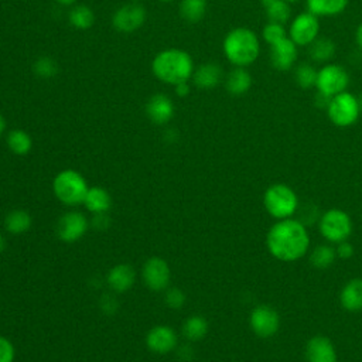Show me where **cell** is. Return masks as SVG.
Here are the masks:
<instances>
[{
	"mask_svg": "<svg viewBox=\"0 0 362 362\" xmlns=\"http://www.w3.org/2000/svg\"><path fill=\"white\" fill-rule=\"evenodd\" d=\"M4 247H6V240H4V238L0 235V253L4 250Z\"/></svg>",
	"mask_w": 362,
	"mask_h": 362,
	"instance_id": "cell-42",
	"label": "cell"
},
{
	"mask_svg": "<svg viewBox=\"0 0 362 362\" xmlns=\"http://www.w3.org/2000/svg\"><path fill=\"white\" fill-rule=\"evenodd\" d=\"M134 279H136V274H134L133 267L129 264H124V263L113 266L107 274L109 286L115 291H119V293L127 291L133 286Z\"/></svg>",
	"mask_w": 362,
	"mask_h": 362,
	"instance_id": "cell-21",
	"label": "cell"
},
{
	"mask_svg": "<svg viewBox=\"0 0 362 362\" xmlns=\"http://www.w3.org/2000/svg\"><path fill=\"white\" fill-rule=\"evenodd\" d=\"M52 188L61 202L66 205H78L83 202L89 187L82 174L75 170H64L55 175Z\"/></svg>",
	"mask_w": 362,
	"mask_h": 362,
	"instance_id": "cell-4",
	"label": "cell"
},
{
	"mask_svg": "<svg viewBox=\"0 0 362 362\" xmlns=\"http://www.w3.org/2000/svg\"><path fill=\"white\" fill-rule=\"evenodd\" d=\"M33 72L41 79H51L58 74V64L51 57H38L33 64Z\"/></svg>",
	"mask_w": 362,
	"mask_h": 362,
	"instance_id": "cell-33",
	"label": "cell"
},
{
	"mask_svg": "<svg viewBox=\"0 0 362 362\" xmlns=\"http://www.w3.org/2000/svg\"><path fill=\"white\" fill-rule=\"evenodd\" d=\"M88 229V219L83 214L71 211L62 215L57 225L58 238L64 242H75L81 239Z\"/></svg>",
	"mask_w": 362,
	"mask_h": 362,
	"instance_id": "cell-13",
	"label": "cell"
},
{
	"mask_svg": "<svg viewBox=\"0 0 362 362\" xmlns=\"http://www.w3.org/2000/svg\"><path fill=\"white\" fill-rule=\"evenodd\" d=\"M143 279L148 288L161 291L168 286L170 269L161 257H150L143 266Z\"/></svg>",
	"mask_w": 362,
	"mask_h": 362,
	"instance_id": "cell-14",
	"label": "cell"
},
{
	"mask_svg": "<svg viewBox=\"0 0 362 362\" xmlns=\"http://www.w3.org/2000/svg\"><path fill=\"white\" fill-rule=\"evenodd\" d=\"M349 74L342 65L328 62L318 69L315 89L318 93L331 99L345 92L349 86Z\"/></svg>",
	"mask_w": 362,
	"mask_h": 362,
	"instance_id": "cell-7",
	"label": "cell"
},
{
	"mask_svg": "<svg viewBox=\"0 0 362 362\" xmlns=\"http://www.w3.org/2000/svg\"><path fill=\"white\" fill-rule=\"evenodd\" d=\"M270 47V64L277 71H290L298 55V47L287 37L281 38L280 41L269 45Z\"/></svg>",
	"mask_w": 362,
	"mask_h": 362,
	"instance_id": "cell-12",
	"label": "cell"
},
{
	"mask_svg": "<svg viewBox=\"0 0 362 362\" xmlns=\"http://www.w3.org/2000/svg\"><path fill=\"white\" fill-rule=\"evenodd\" d=\"M158 1H163V3H171V1H174V0H158Z\"/></svg>",
	"mask_w": 362,
	"mask_h": 362,
	"instance_id": "cell-44",
	"label": "cell"
},
{
	"mask_svg": "<svg viewBox=\"0 0 362 362\" xmlns=\"http://www.w3.org/2000/svg\"><path fill=\"white\" fill-rule=\"evenodd\" d=\"M325 110L328 119L337 127L352 126L359 119V115L362 112L358 96L348 90L331 98Z\"/></svg>",
	"mask_w": 362,
	"mask_h": 362,
	"instance_id": "cell-6",
	"label": "cell"
},
{
	"mask_svg": "<svg viewBox=\"0 0 362 362\" xmlns=\"http://www.w3.org/2000/svg\"><path fill=\"white\" fill-rule=\"evenodd\" d=\"M206 13V0H181L180 16L188 23H198Z\"/></svg>",
	"mask_w": 362,
	"mask_h": 362,
	"instance_id": "cell-27",
	"label": "cell"
},
{
	"mask_svg": "<svg viewBox=\"0 0 362 362\" xmlns=\"http://www.w3.org/2000/svg\"><path fill=\"white\" fill-rule=\"evenodd\" d=\"M287 35L297 47H308L320 35L318 17L310 11L297 14L290 20Z\"/></svg>",
	"mask_w": 362,
	"mask_h": 362,
	"instance_id": "cell-9",
	"label": "cell"
},
{
	"mask_svg": "<svg viewBox=\"0 0 362 362\" xmlns=\"http://www.w3.org/2000/svg\"><path fill=\"white\" fill-rule=\"evenodd\" d=\"M174 88H175V93H177V96L184 98V96H187V95L189 93V85H188V82L177 83Z\"/></svg>",
	"mask_w": 362,
	"mask_h": 362,
	"instance_id": "cell-38",
	"label": "cell"
},
{
	"mask_svg": "<svg viewBox=\"0 0 362 362\" xmlns=\"http://www.w3.org/2000/svg\"><path fill=\"white\" fill-rule=\"evenodd\" d=\"M194 61L191 55L180 48H167L156 54L151 61V71L154 76L175 86L181 82H188L194 72Z\"/></svg>",
	"mask_w": 362,
	"mask_h": 362,
	"instance_id": "cell-2",
	"label": "cell"
},
{
	"mask_svg": "<svg viewBox=\"0 0 362 362\" xmlns=\"http://www.w3.org/2000/svg\"><path fill=\"white\" fill-rule=\"evenodd\" d=\"M175 113L174 102L164 93H156L146 103V115L154 124L168 123Z\"/></svg>",
	"mask_w": 362,
	"mask_h": 362,
	"instance_id": "cell-15",
	"label": "cell"
},
{
	"mask_svg": "<svg viewBox=\"0 0 362 362\" xmlns=\"http://www.w3.org/2000/svg\"><path fill=\"white\" fill-rule=\"evenodd\" d=\"M317 75H318V69L311 64L304 62L294 69V79L301 89L315 88Z\"/></svg>",
	"mask_w": 362,
	"mask_h": 362,
	"instance_id": "cell-31",
	"label": "cell"
},
{
	"mask_svg": "<svg viewBox=\"0 0 362 362\" xmlns=\"http://www.w3.org/2000/svg\"><path fill=\"white\" fill-rule=\"evenodd\" d=\"M305 358L308 362H338L337 351L331 339L315 335L305 345Z\"/></svg>",
	"mask_w": 362,
	"mask_h": 362,
	"instance_id": "cell-16",
	"label": "cell"
},
{
	"mask_svg": "<svg viewBox=\"0 0 362 362\" xmlns=\"http://www.w3.org/2000/svg\"><path fill=\"white\" fill-rule=\"evenodd\" d=\"M83 204L90 212L105 214L110 208L112 199L106 189L100 187H92V188H88Z\"/></svg>",
	"mask_w": 362,
	"mask_h": 362,
	"instance_id": "cell-24",
	"label": "cell"
},
{
	"mask_svg": "<svg viewBox=\"0 0 362 362\" xmlns=\"http://www.w3.org/2000/svg\"><path fill=\"white\" fill-rule=\"evenodd\" d=\"M57 3H59V4H62V6H71V4H74L76 0H55Z\"/></svg>",
	"mask_w": 362,
	"mask_h": 362,
	"instance_id": "cell-41",
	"label": "cell"
},
{
	"mask_svg": "<svg viewBox=\"0 0 362 362\" xmlns=\"http://www.w3.org/2000/svg\"><path fill=\"white\" fill-rule=\"evenodd\" d=\"M320 232L328 242H344L352 233V221L342 209H328L320 219Z\"/></svg>",
	"mask_w": 362,
	"mask_h": 362,
	"instance_id": "cell-8",
	"label": "cell"
},
{
	"mask_svg": "<svg viewBox=\"0 0 362 362\" xmlns=\"http://www.w3.org/2000/svg\"><path fill=\"white\" fill-rule=\"evenodd\" d=\"M308 54L314 62L328 64L337 54V45L331 38L318 37L308 45Z\"/></svg>",
	"mask_w": 362,
	"mask_h": 362,
	"instance_id": "cell-23",
	"label": "cell"
},
{
	"mask_svg": "<svg viewBox=\"0 0 362 362\" xmlns=\"http://www.w3.org/2000/svg\"><path fill=\"white\" fill-rule=\"evenodd\" d=\"M222 68L215 62L201 64L192 72V83L199 89H214L222 81Z\"/></svg>",
	"mask_w": 362,
	"mask_h": 362,
	"instance_id": "cell-18",
	"label": "cell"
},
{
	"mask_svg": "<svg viewBox=\"0 0 362 362\" xmlns=\"http://www.w3.org/2000/svg\"><path fill=\"white\" fill-rule=\"evenodd\" d=\"M4 226L13 235L24 233L31 226V216L23 209H14L7 214L4 219Z\"/></svg>",
	"mask_w": 362,
	"mask_h": 362,
	"instance_id": "cell-25",
	"label": "cell"
},
{
	"mask_svg": "<svg viewBox=\"0 0 362 362\" xmlns=\"http://www.w3.org/2000/svg\"><path fill=\"white\" fill-rule=\"evenodd\" d=\"M335 252H337V256H339L341 259H349L354 255V246L346 240H344L338 243Z\"/></svg>",
	"mask_w": 362,
	"mask_h": 362,
	"instance_id": "cell-37",
	"label": "cell"
},
{
	"mask_svg": "<svg viewBox=\"0 0 362 362\" xmlns=\"http://www.w3.org/2000/svg\"><path fill=\"white\" fill-rule=\"evenodd\" d=\"M349 0H305L307 11L320 17H335L345 11Z\"/></svg>",
	"mask_w": 362,
	"mask_h": 362,
	"instance_id": "cell-22",
	"label": "cell"
},
{
	"mask_svg": "<svg viewBox=\"0 0 362 362\" xmlns=\"http://www.w3.org/2000/svg\"><path fill=\"white\" fill-rule=\"evenodd\" d=\"M7 146L14 154L24 156L30 153L33 147V140L27 132L21 129H14L7 134Z\"/></svg>",
	"mask_w": 362,
	"mask_h": 362,
	"instance_id": "cell-28",
	"label": "cell"
},
{
	"mask_svg": "<svg viewBox=\"0 0 362 362\" xmlns=\"http://www.w3.org/2000/svg\"><path fill=\"white\" fill-rule=\"evenodd\" d=\"M286 1H288V3H296V1H300V0H286Z\"/></svg>",
	"mask_w": 362,
	"mask_h": 362,
	"instance_id": "cell-45",
	"label": "cell"
},
{
	"mask_svg": "<svg viewBox=\"0 0 362 362\" xmlns=\"http://www.w3.org/2000/svg\"><path fill=\"white\" fill-rule=\"evenodd\" d=\"M68 20L72 27L78 30H88L95 24V13L89 6L79 4L69 11Z\"/></svg>",
	"mask_w": 362,
	"mask_h": 362,
	"instance_id": "cell-26",
	"label": "cell"
},
{
	"mask_svg": "<svg viewBox=\"0 0 362 362\" xmlns=\"http://www.w3.org/2000/svg\"><path fill=\"white\" fill-rule=\"evenodd\" d=\"M165 303L171 308H181L185 303V294L178 287H173L165 293Z\"/></svg>",
	"mask_w": 362,
	"mask_h": 362,
	"instance_id": "cell-35",
	"label": "cell"
},
{
	"mask_svg": "<svg viewBox=\"0 0 362 362\" xmlns=\"http://www.w3.org/2000/svg\"><path fill=\"white\" fill-rule=\"evenodd\" d=\"M358 100H359V105H361V109H362V95L358 96Z\"/></svg>",
	"mask_w": 362,
	"mask_h": 362,
	"instance_id": "cell-43",
	"label": "cell"
},
{
	"mask_svg": "<svg viewBox=\"0 0 362 362\" xmlns=\"http://www.w3.org/2000/svg\"><path fill=\"white\" fill-rule=\"evenodd\" d=\"M335 256H337V252L331 246L321 245L313 250L310 256V262L315 269H327L334 263Z\"/></svg>",
	"mask_w": 362,
	"mask_h": 362,
	"instance_id": "cell-32",
	"label": "cell"
},
{
	"mask_svg": "<svg viewBox=\"0 0 362 362\" xmlns=\"http://www.w3.org/2000/svg\"><path fill=\"white\" fill-rule=\"evenodd\" d=\"M266 245L273 257L283 262H294L305 255L310 236L303 222L286 218L269 229Z\"/></svg>",
	"mask_w": 362,
	"mask_h": 362,
	"instance_id": "cell-1",
	"label": "cell"
},
{
	"mask_svg": "<svg viewBox=\"0 0 362 362\" xmlns=\"http://www.w3.org/2000/svg\"><path fill=\"white\" fill-rule=\"evenodd\" d=\"M250 327L260 338L273 337L280 328V317L270 305H257L250 313Z\"/></svg>",
	"mask_w": 362,
	"mask_h": 362,
	"instance_id": "cell-10",
	"label": "cell"
},
{
	"mask_svg": "<svg viewBox=\"0 0 362 362\" xmlns=\"http://www.w3.org/2000/svg\"><path fill=\"white\" fill-rule=\"evenodd\" d=\"M263 204L266 211L273 218L286 219L296 212L298 206V198L288 185L273 184L266 189L263 195Z\"/></svg>",
	"mask_w": 362,
	"mask_h": 362,
	"instance_id": "cell-5",
	"label": "cell"
},
{
	"mask_svg": "<svg viewBox=\"0 0 362 362\" xmlns=\"http://www.w3.org/2000/svg\"><path fill=\"white\" fill-rule=\"evenodd\" d=\"M355 41H356V45L362 49V23L356 27V31H355Z\"/></svg>",
	"mask_w": 362,
	"mask_h": 362,
	"instance_id": "cell-39",
	"label": "cell"
},
{
	"mask_svg": "<svg viewBox=\"0 0 362 362\" xmlns=\"http://www.w3.org/2000/svg\"><path fill=\"white\" fill-rule=\"evenodd\" d=\"M264 11H266L267 21H272V23H279L284 25L291 20V7H290V3L286 0L272 1L264 7Z\"/></svg>",
	"mask_w": 362,
	"mask_h": 362,
	"instance_id": "cell-29",
	"label": "cell"
},
{
	"mask_svg": "<svg viewBox=\"0 0 362 362\" xmlns=\"http://www.w3.org/2000/svg\"><path fill=\"white\" fill-rule=\"evenodd\" d=\"M4 130H6V119H4V116L0 113V136L4 133Z\"/></svg>",
	"mask_w": 362,
	"mask_h": 362,
	"instance_id": "cell-40",
	"label": "cell"
},
{
	"mask_svg": "<svg viewBox=\"0 0 362 362\" xmlns=\"http://www.w3.org/2000/svg\"><path fill=\"white\" fill-rule=\"evenodd\" d=\"M146 21V8L141 4L130 3L122 6L113 13L112 24L119 33H133L139 30Z\"/></svg>",
	"mask_w": 362,
	"mask_h": 362,
	"instance_id": "cell-11",
	"label": "cell"
},
{
	"mask_svg": "<svg viewBox=\"0 0 362 362\" xmlns=\"http://www.w3.org/2000/svg\"><path fill=\"white\" fill-rule=\"evenodd\" d=\"M341 305L351 313L362 310V279L349 280L339 294Z\"/></svg>",
	"mask_w": 362,
	"mask_h": 362,
	"instance_id": "cell-20",
	"label": "cell"
},
{
	"mask_svg": "<svg viewBox=\"0 0 362 362\" xmlns=\"http://www.w3.org/2000/svg\"><path fill=\"white\" fill-rule=\"evenodd\" d=\"M262 37H263L266 44L272 45V44L280 41L281 38L287 37V30L283 24L267 21V24L262 30Z\"/></svg>",
	"mask_w": 362,
	"mask_h": 362,
	"instance_id": "cell-34",
	"label": "cell"
},
{
	"mask_svg": "<svg viewBox=\"0 0 362 362\" xmlns=\"http://www.w3.org/2000/svg\"><path fill=\"white\" fill-rule=\"evenodd\" d=\"M252 75L243 66H235L225 78V88L233 96L245 95L252 86Z\"/></svg>",
	"mask_w": 362,
	"mask_h": 362,
	"instance_id": "cell-19",
	"label": "cell"
},
{
	"mask_svg": "<svg viewBox=\"0 0 362 362\" xmlns=\"http://www.w3.org/2000/svg\"><path fill=\"white\" fill-rule=\"evenodd\" d=\"M147 346L156 354H167L177 345L175 332L167 325H157L151 328L146 338Z\"/></svg>",
	"mask_w": 362,
	"mask_h": 362,
	"instance_id": "cell-17",
	"label": "cell"
},
{
	"mask_svg": "<svg viewBox=\"0 0 362 362\" xmlns=\"http://www.w3.org/2000/svg\"><path fill=\"white\" fill-rule=\"evenodd\" d=\"M14 346L3 335H0V362H13L14 361Z\"/></svg>",
	"mask_w": 362,
	"mask_h": 362,
	"instance_id": "cell-36",
	"label": "cell"
},
{
	"mask_svg": "<svg viewBox=\"0 0 362 362\" xmlns=\"http://www.w3.org/2000/svg\"><path fill=\"white\" fill-rule=\"evenodd\" d=\"M222 49L226 59L233 66H249L260 55V41L257 34L246 27L230 30L222 42Z\"/></svg>",
	"mask_w": 362,
	"mask_h": 362,
	"instance_id": "cell-3",
	"label": "cell"
},
{
	"mask_svg": "<svg viewBox=\"0 0 362 362\" xmlns=\"http://www.w3.org/2000/svg\"><path fill=\"white\" fill-rule=\"evenodd\" d=\"M184 335L191 341H198L204 338L208 332V321L201 315L189 317L182 325Z\"/></svg>",
	"mask_w": 362,
	"mask_h": 362,
	"instance_id": "cell-30",
	"label": "cell"
}]
</instances>
